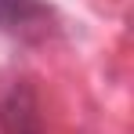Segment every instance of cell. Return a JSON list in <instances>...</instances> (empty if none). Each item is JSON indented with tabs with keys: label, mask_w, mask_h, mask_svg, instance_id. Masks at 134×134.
I'll list each match as a JSON object with an SVG mask.
<instances>
[{
	"label": "cell",
	"mask_w": 134,
	"mask_h": 134,
	"mask_svg": "<svg viewBox=\"0 0 134 134\" xmlns=\"http://www.w3.org/2000/svg\"><path fill=\"white\" fill-rule=\"evenodd\" d=\"M0 127L4 134H44L40 102L29 80H15L0 98Z\"/></svg>",
	"instance_id": "1"
},
{
	"label": "cell",
	"mask_w": 134,
	"mask_h": 134,
	"mask_svg": "<svg viewBox=\"0 0 134 134\" xmlns=\"http://www.w3.org/2000/svg\"><path fill=\"white\" fill-rule=\"evenodd\" d=\"M51 7L47 0H0V33L7 36H22V40H33V36H44L51 29Z\"/></svg>",
	"instance_id": "2"
}]
</instances>
